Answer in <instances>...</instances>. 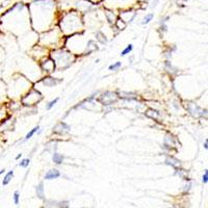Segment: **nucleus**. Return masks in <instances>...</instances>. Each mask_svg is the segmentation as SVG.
<instances>
[{
	"instance_id": "obj_2",
	"label": "nucleus",
	"mask_w": 208,
	"mask_h": 208,
	"mask_svg": "<svg viewBox=\"0 0 208 208\" xmlns=\"http://www.w3.org/2000/svg\"><path fill=\"white\" fill-rule=\"evenodd\" d=\"M13 177H14V172H13V171H10L8 173H6V175L4 176L3 180H2V184L7 185L8 183L10 182V180L13 179Z\"/></svg>"
},
{
	"instance_id": "obj_5",
	"label": "nucleus",
	"mask_w": 208,
	"mask_h": 208,
	"mask_svg": "<svg viewBox=\"0 0 208 208\" xmlns=\"http://www.w3.org/2000/svg\"><path fill=\"white\" fill-rule=\"evenodd\" d=\"M132 48H133L132 45H128V46H127V47L123 50V51H122L121 55H122V56H125V55H127V54H129L131 51H132Z\"/></svg>"
},
{
	"instance_id": "obj_3",
	"label": "nucleus",
	"mask_w": 208,
	"mask_h": 208,
	"mask_svg": "<svg viewBox=\"0 0 208 208\" xmlns=\"http://www.w3.org/2000/svg\"><path fill=\"white\" fill-rule=\"evenodd\" d=\"M52 159H53V161L55 163L60 165V163H63V155H60V154H58V153H54Z\"/></svg>"
},
{
	"instance_id": "obj_4",
	"label": "nucleus",
	"mask_w": 208,
	"mask_h": 208,
	"mask_svg": "<svg viewBox=\"0 0 208 208\" xmlns=\"http://www.w3.org/2000/svg\"><path fill=\"white\" fill-rule=\"evenodd\" d=\"M153 18H154V14H153V13H150V14H147L146 16H145V18L143 19V22H142V23H143V24H148L149 22L152 20Z\"/></svg>"
},
{
	"instance_id": "obj_1",
	"label": "nucleus",
	"mask_w": 208,
	"mask_h": 208,
	"mask_svg": "<svg viewBox=\"0 0 208 208\" xmlns=\"http://www.w3.org/2000/svg\"><path fill=\"white\" fill-rule=\"evenodd\" d=\"M60 176V173L58 172L57 170H50L46 173L45 175V179L47 180H51V179H56Z\"/></svg>"
},
{
	"instance_id": "obj_15",
	"label": "nucleus",
	"mask_w": 208,
	"mask_h": 208,
	"mask_svg": "<svg viewBox=\"0 0 208 208\" xmlns=\"http://www.w3.org/2000/svg\"><path fill=\"white\" fill-rule=\"evenodd\" d=\"M21 156H22V154H19V155H18V156H17V157H16V159H19V158H20V157H21Z\"/></svg>"
},
{
	"instance_id": "obj_11",
	"label": "nucleus",
	"mask_w": 208,
	"mask_h": 208,
	"mask_svg": "<svg viewBox=\"0 0 208 208\" xmlns=\"http://www.w3.org/2000/svg\"><path fill=\"white\" fill-rule=\"evenodd\" d=\"M20 166H22V168H27L28 166H29V159H23V160H21L20 163Z\"/></svg>"
},
{
	"instance_id": "obj_9",
	"label": "nucleus",
	"mask_w": 208,
	"mask_h": 208,
	"mask_svg": "<svg viewBox=\"0 0 208 208\" xmlns=\"http://www.w3.org/2000/svg\"><path fill=\"white\" fill-rule=\"evenodd\" d=\"M57 101H58V98H55L54 100H52L51 102H49V103H48V105L46 106V108H47V109H51L52 107H53L54 105L56 104V102H57Z\"/></svg>"
},
{
	"instance_id": "obj_7",
	"label": "nucleus",
	"mask_w": 208,
	"mask_h": 208,
	"mask_svg": "<svg viewBox=\"0 0 208 208\" xmlns=\"http://www.w3.org/2000/svg\"><path fill=\"white\" fill-rule=\"evenodd\" d=\"M43 192H44L43 183H40V184H39V186L37 187V194H38V196L40 197V198H43V196H44Z\"/></svg>"
},
{
	"instance_id": "obj_6",
	"label": "nucleus",
	"mask_w": 208,
	"mask_h": 208,
	"mask_svg": "<svg viewBox=\"0 0 208 208\" xmlns=\"http://www.w3.org/2000/svg\"><path fill=\"white\" fill-rule=\"evenodd\" d=\"M122 66V63H120V62H117V63H115L113 65H110L108 67V70H110V71H116V70H118L119 69L120 67Z\"/></svg>"
},
{
	"instance_id": "obj_8",
	"label": "nucleus",
	"mask_w": 208,
	"mask_h": 208,
	"mask_svg": "<svg viewBox=\"0 0 208 208\" xmlns=\"http://www.w3.org/2000/svg\"><path fill=\"white\" fill-rule=\"evenodd\" d=\"M38 129H39V126H37V127H34V129H31V130H30L29 132L27 133V135H26V137H25V139H26V141H27V139H29L30 137H31L32 135H34V133H36L37 131H38Z\"/></svg>"
},
{
	"instance_id": "obj_10",
	"label": "nucleus",
	"mask_w": 208,
	"mask_h": 208,
	"mask_svg": "<svg viewBox=\"0 0 208 208\" xmlns=\"http://www.w3.org/2000/svg\"><path fill=\"white\" fill-rule=\"evenodd\" d=\"M19 198H20V195H19V192L17 190V192H15V194H14V203L15 204H17V205L19 204Z\"/></svg>"
},
{
	"instance_id": "obj_14",
	"label": "nucleus",
	"mask_w": 208,
	"mask_h": 208,
	"mask_svg": "<svg viewBox=\"0 0 208 208\" xmlns=\"http://www.w3.org/2000/svg\"><path fill=\"white\" fill-rule=\"evenodd\" d=\"M204 147H205V149H207V148H208V142H207V139H206V141H205Z\"/></svg>"
},
{
	"instance_id": "obj_13",
	"label": "nucleus",
	"mask_w": 208,
	"mask_h": 208,
	"mask_svg": "<svg viewBox=\"0 0 208 208\" xmlns=\"http://www.w3.org/2000/svg\"><path fill=\"white\" fill-rule=\"evenodd\" d=\"M4 172H5V168H2V170H0V176H1L2 174H4Z\"/></svg>"
},
{
	"instance_id": "obj_12",
	"label": "nucleus",
	"mask_w": 208,
	"mask_h": 208,
	"mask_svg": "<svg viewBox=\"0 0 208 208\" xmlns=\"http://www.w3.org/2000/svg\"><path fill=\"white\" fill-rule=\"evenodd\" d=\"M202 181H203V183H207V181H208V172H207V170L205 171L204 175H203Z\"/></svg>"
}]
</instances>
